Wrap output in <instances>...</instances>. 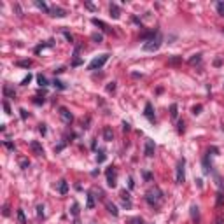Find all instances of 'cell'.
<instances>
[{"label": "cell", "mask_w": 224, "mask_h": 224, "mask_svg": "<svg viewBox=\"0 0 224 224\" xmlns=\"http://www.w3.org/2000/svg\"><path fill=\"white\" fill-rule=\"evenodd\" d=\"M163 200H165V194H163V191H161L159 187H154V189H151V191L145 193V202H147L151 207H154V208H158L159 205L163 203Z\"/></svg>", "instance_id": "obj_1"}, {"label": "cell", "mask_w": 224, "mask_h": 224, "mask_svg": "<svg viewBox=\"0 0 224 224\" xmlns=\"http://www.w3.org/2000/svg\"><path fill=\"white\" fill-rule=\"evenodd\" d=\"M161 44H163V37H161V33H159L158 37L151 39V40H147V42H144L142 49L147 51V53H154V51H158L159 47H161Z\"/></svg>", "instance_id": "obj_2"}, {"label": "cell", "mask_w": 224, "mask_h": 224, "mask_svg": "<svg viewBox=\"0 0 224 224\" xmlns=\"http://www.w3.org/2000/svg\"><path fill=\"white\" fill-rule=\"evenodd\" d=\"M184 181H186V159L182 158V159H179V163H177L175 182H177V184H184Z\"/></svg>", "instance_id": "obj_3"}, {"label": "cell", "mask_w": 224, "mask_h": 224, "mask_svg": "<svg viewBox=\"0 0 224 224\" xmlns=\"http://www.w3.org/2000/svg\"><path fill=\"white\" fill-rule=\"evenodd\" d=\"M109 53H105V55H100V56H96L89 65H88V70H96V68H102V67L109 61Z\"/></svg>", "instance_id": "obj_4"}, {"label": "cell", "mask_w": 224, "mask_h": 224, "mask_svg": "<svg viewBox=\"0 0 224 224\" xmlns=\"http://www.w3.org/2000/svg\"><path fill=\"white\" fill-rule=\"evenodd\" d=\"M107 186L114 189L117 186V168L116 166H109L107 168Z\"/></svg>", "instance_id": "obj_5"}, {"label": "cell", "mask_w": 224, "mask_h": 224, "mask_svg": "<svg viewBox=\"0 0 224 224\" xmlns=\"http://www.w3.org/2000/svg\"><path fill=\"white\" fill-rule=\"evenodd\" d=\"M144 116L147 117L151 123H156V116H154V107H153V104H145V109H144Z\"/></svg>", "instance_id": "obj_6"}, {"label": "cell", "mask_w": 224, "mask_h": 224, "mask_svg": "<svg viewBox=\"0 0 224 224\" xmlns=\"http://www.w3.org/2000/svg\"><path fill=\"white\" fill-rule=\"evenodd\" d=\"M30 149L33 151V154L44 156V147H42V144L39 142V140H32V142H30Z\"/></svg>", "instance_id": "obj_7"}, {"label": "cell", "mask_w": 224, "mask_h": 224, "mask_svg": "<svg viewBox=\"0 0 224 224\" xmlns=\"http://www.w3.org/2000/svg\"><path fill=\"white\" fill-rule=\"evenodd\" d=\"M60 116H61V119L65 121L67 124H70L72 121H74V116H72V114H70V110L65 109V107H61V109H60Z\"/></svg>", "instance_id": "obj_8"}, {"label": "cell", "mask_w": 224, "mask_h": 224, "mask_svg": "<svg viewBox=\"0 0 224 224\" xmlns=\"http://www.w3.org/2000/svg\"><path fill=\"white\" fill-rule=\"evenodd\" d=\"M154 151H156V147H154V142H153V140H145V147H144V153H145V156H147V158H153V156H154Z\"/></svg>", "instance_id": "obj_9"}, {"label": "cell", "mask_w": 224, "mask_h": 224, "mask_svg": "<svg viewBox=\"0 0 224 224\" xmlns=\"http://www.w3.org/2000/svg\"><path fill=\"white\" fill-rule=\"evenodd\" d=\"M49 14H51V16H55V18H65L67 16V11H65V9H61V7H51Z\"/></svg>", "instance_id": "obj_10"}, {"label": "cell", "mask_w": 224, "mask_h": 224, "mask_svg": "<svg viewBox=\"0 0 224 224\" xmlns=\"http://www.w3.org/2000/svg\"><path fill=\"white\" fill-rule=\"evenodd\" d=\"M121 200H123V203H124L126 208H131V196H130V193L126 191V189L121 191Z\"/></svg>", "instance_id": "obj_11"}, {"label": "cell", "mask_w": 224, "mask_h": 224, "mask_svg": "<svg viewBox=\"0 0 224 224\" xmlns=\"http://www.w3.org/2000/svg\"><path fill=\"white\" fill-rule=\"evenodd\" d=\"M109 11H110V16L114 18V19H119V18H121V9H119L117 4H110Z\"/></svg>", "instance_id": "obj_12"}, {"label": "cell", "mask_w": 224, "mask_h": 224, "mask_svg": "<svg viewBox=\"0 0 224 224\" xmlns=\"http://www.w3.org/2000/svg\"><path fill=\"white\" fill-rule=\"evenodd\" d=\"M191 219L194 224H200V208L196 205H191Z\"/></svg>", "instance_id": "obj_13"}, {"label": "cell", "mask_w": 224, "mask_h": 224, "mask_svg": "<svg viewBox=\"0 0 224 224\" xmlns=\"http://www.w3.org/2000/svg\"><path fill=\"white\" fill-rule=\"evenodd\" d=\"M58 193H60V194H67V193H68V182H67L65 179H61V181L58 182Z\"/></svg>", "instance_id": "obj_14"}, {"label": "cell", "mask_w": 224, "mask_h": 224, "mask_svg": "<svg viewBox=\"0 0 224 224\" xmlns=\"http://www.w3.org/2000/svg\"><path fill=\"white\" fill-rule=\"evenodd\" d=\"M208 158H210V153H207V156L203 158V172L205 173H210L212 172V165H208Z\"/></svg>", "instance_id": "obj_15"}, {"label": "cell", "mask_w": 224, "mask_h": 224, "mask_svg": "<svg viewBox=\"0 0 224 224\" xmlns=\"http://www.w3.org/2000/svg\"><path fill=\"white\" fill-rule=\"evenodd\" d=\"M4 95H6V98H14V96H16V91H14L9 84H6V86H4Z\"/></svg>", "instance_id": "obj_16"}, {"label": "cell", "mask_w": 224, "mask_h": 224, "mask_svg": "<svg viewBox=\"0 0 224 224\" xmlns=\"http://www.w3.org/2000/svg\"><path fill=\"white\" fill-rule=\"evenodd\" d=\"M93 208H95V196H93V193H88L86 210H93Z\"/></svg>", "instance_id": "obj_17"}, {"label": "cell", "mask_w": 224, "mask_h": 224, "mask_svg": "<svg viewBox=\"0 0 224 224\" xmlns=\"http://www.w3.org/2000/svg\"><path fill=\"white\" fill-rule=\"evenodd\" d=\"M105 207H107V210H109V212L112 214V215H114V217H117V215H119V210H117V207H116L114 203L107 202V203H105Z\"/></svg>", "instance_id": "obj_18"}, {"label": "cell", "mask_w": 224, "mask_h": 224, "mask_svg": "<svg viewBox=\"0 0 224 224\" xmlns=\"http://www.w3.org/2000/svg\"><path fill=\"white\" fill-rule=\"evenodd\" d=\"M91 23H93L95 26H100L102 30H104V32H110V28L107 26V25H105L104 21H100V19H96V18H93V19H91Z\"/></svg>", "instance_id": "obj_19"}, {"label": "cell", "mask_w": 224, "mask_h": 224, "mask_svg": "<svg viewBox=\"0 0 224 224\" xmlns=\"http://www.w3.org/2000/svg\"><path fill=\"white\" fill-rule=\"evenodd\" d=\"M104 138H105V142H110V140L114 138V133H112V130H110V126H105V130H104Z\"/></svg>", "instance_id": "obj_20"}, {"label": "cell", "mask_w": 224, "mask_h": 224, "mask_svg": "<svg viewBox=\"0 0 224 224\" xmlns=\"http://www.w3.org/2000/svg\"><path fill=\"white\" fill-rule=\"evenodd\" d=\"M224 203V193L222 191H217V194H215V207H222Z\"/></svg>", "instance_id": "obj_21"}, {"label": "cell", "mask_w": 224, "mask_h": 224, "mask_svg": "<svg viewBox=\"0 0 224 224\" xmlns=\"http://www.w3.org/2000/svg\"><path fill=\"white\" fill-rule=\"evenodd\" d=\"M53 44H55V40H47L46 44H40V46H37V47H35V55H39V53H40L42 49H46V47H51Z\"/></svg>", "instance_id": "obj_22"}, {"label": "cell", "mask_w": 224, "mask_h": 224, "mask_svg": "<svg viewBox=\"0 0 224 224\" xmlns=\"http://www.w3.org/2000/svg\"><path fill=\"white\" fill-rule=\"evenodd\" d=\"M179 107H177V104H172V107H170V117L172 119H177V116H179Z\"/></svg>", "instance_id": "obj_23"}, {"label": "cell", "mask_w": 224, "mask_h": 224, "mask_svg": "<svg viewBox=\"0 0 224 224\" xmlns=\"http://www.w3.org/2000/svg\"><path fill=\"white\" fill-rule=\"evenodd\" d=\"M37 82H39V84H40L42 88L49 86V81H47V79H46V77H44L42 74H39V75H37Z\"/></svg>", "instance_id": "obj_24"}, {"label": "cell", "mask_w": 224, "mask_h": 224, "mask_svg": "<svg viewBox=\"0 0 224 224\" xmlns=\"http://www.w3.org/2000/svg\"><path fill=\"white\" fill-rule=\"evenodd\" d=\"M91 40L96 42V44L104 42V35H102V33H91Z\"/></svg>", "instance_id": "obj_25"}, {"label": "cell", "mask_w": 224, "mask_h": 224, "mask_svg": "<svg viewBox=\"0 0 224 224\" xmlns=\"http://www.w3.org/2000/svg\"><path fill=\"white\" fill-rule=\"evenodd\" d=\"M35 6H37L39 9H42L44 12H49V11H51L49 7L46 6V4H44V2H40V0H35Z\"/></svg>", "instance_id": "obj_26"}, {"label": "cell", "mask_w": 224, "mask_h": 224, "mask_svg": "<svg viewBox=\"0 0 224 224\" xmlns=\"http://www.w3.org/2000/svg\"><path fill=\"white\" fill-rule=\"evenodd\" d=\"M18 221H19V224H26V217H25V212L21 208L18 210Z\"/></svg>", "instance_id": "obj_27"}, {"label": "cell", "mask_w": 224, "mask_h": 224, "mask_svg": "<svg viewBox=\"0 0 224 224\" xmlns=\"http://www.w3.org/2000/svg\"><path fill=\"white\" fill-rule=\"evenodd\" d=\"M215 7H217L219 16H224V2H217V4H215Z\"/></svg>", "instance_id": "obj_28"}, {"label": "cell", "mask_w": 224, "mask_h": 224, "mask_svg": "<svg viewBox=\"0 0 224 224\" xmlns=\"http://www.w3.org/2000/svg\"><path fill=\"white\" fill-rule=\"evenodd\" d=\"M128 224H144V219L142 217H131L128 221Z\"/></svg>", "instance_id": "obj_29"}, {"label": "cell", "mask_w": 224, "mask_h": 224, "mask_svg": "<svg viewBox=\"0 0 224 224\" xmlns=\"http://www.w3.org/2000/svg\"><path fill=\"white\" fill-rule=\"evenodd\" d=\"M53 84H55V86L58 88V89H67V84H63V82L58 81V79H55V81H53Z\"/></svg>", "instance_id": "obj_30"}, {"label": "cell", "mask_w": 224, "mask_h": 224, "mask_svg": "<svg viewBox=\"0 0 224 224\" xmlns=\"http://www.w3.org/2000/svg\"><path fill=\"white\" fill-rule=\"evenodd\" d=\"M181 61H182L181 56H173V58H170V60H168V63H170V65H177V63H181Z\"/></svg>", "instance_id": "obj_31"}, {"label": "cell", "mask_w": 224, "mask_h": 224, "mask_svg": "<svg viewBox=\"0 0 224 224\" xmlns=\"http://www.w3.org/2000/svg\"><path fill=\"white\" fill-rule=\"evenodd\" d=\"M30 65H32V61H30V60H21V61H18V67H25V68H28Z\"/></svg>", "instance_id": "obj_32"}, {"label": "cell", "mask_w": 224, "mask_h": 224, "mask_svg": "<svg viewBox=\"0 0 224 224\" xmlns=\"http://www.w3.org/2000/svg\"><path fill=\"white\" fill-rule=\"evenodd\" d=\"M72 215H74V217H77V215H79V205H77V203H74V205H72Z\"/></svg>", "instance_id": "obj_33"}, {"label": "cell", "mask_w": 224, "mask_h": 224, "mask_svg": "<svg viewBox=\"0 0 224 224\" xmlns=\"http://www.w3.org/2000/svg\"><path fill=\"white\" fill-rule=\"evenodd\" d=\"M200 61H202V55H194L191 60H189V63H200Z\"/></svg>", "instance_id": "obj_34"}, {"label": "cell", "mask_w": 224, "mask_h": 224, "mask_svg": "<svg viewBox=\"0 0 224 224\" xmlns=\"http://www.w3.org/2000/svg\"><path fill=\"white\" fill-rule=\"evenodd\" d=\"M19 165H21L23 170H26L28 166H30V161H28V159H21V161H19Z\"/></svg>", "instance_id": "obj_35"}, {"label": "cell", "mask_w": 224, "mask_h": 224, "mask_svg": "<svg viewBox=\"0 0 224 224\" xmlns=\"http://www.w3.org/2000/svg\"><path fill=\"white\" fill-rule=\"evenodd\" d=\"M202 109H203L202 105H194V107H193V114H194V116H198L200 112H202Z\"/></svg>", "instance_id": "obj_36"}, {"label": "cell", "mask_w": 224, "mask_h": 224, "mask_svg": "<svg viewBox=\"0 0 224 224\" xmlns=\"http://www.w3.org/2000/svg\"><path fill=\"white\" fill-rule=\"evenodd\" d=\"M177 131L179 133H184V121H179L177 123Z\"/></svg>", "instance_id": "obj_37"}, {"label": "cell", "mask_w": 224, "mask_h": 224, "mask_svg": "<svg viewBox=\"0 0 224 224\" xmlns=\"http://www.w3.org/2000/svg\"><path fill=\"white\" fill-rule=\"evenodd\" d=\"M30 81H32V74H28V75H26V77H25V79L21 81V84H23V86H26V84H28Z\"/></svg>", "instance_id": "obj_38"}, {"label": "cell", "mask_w": 224, "mask_h": 224, "mask_svg": "<svg viewBox=\"0 0 224 224\" xmlns=\"http://www.w3.org/2000/svg\"><path fill=\"white\" fill-rule=\"evenodd\" d=\"M4 110H6V114H11V107H9V102L4 100Z\"/></svg>", "instance_id": "obj_39"}, {"label": "cell", "mask_w": 224, "mask_h": 224, "mask_svg": "<svg viewBox=\"0 0 224 224\" xmlns=\"http://www.w3.org/2000/svg\"><path fill=\"white\" fill-rule=\"evenodd\" d=\"M215 181H217L219 187H224V181H222V177H221V175H215Z\"/></svg>", "instance_id": "obj_40"}, {"label": "cell", "mask_w": 224, "mask_h": 224, "mask_svg": "<svg viewBox=\"0 0 224 224\" xmlns=\"http://www.w3.org/2000/svg\"><path fill=\"white\" fill-rule=\"evenodd\" d=\"M37 215H39V217H42V215H44V205H39V207H37Z\"/></svg>", "instance_id": "obj_41"}, {"label": "cell", "mask_w": 224, "mask_h": 224, "mask_svg": "<svg viewBox=\"0 0 224 224\" xmlns=\"http://www.w3.org/2000/svg\"><path fill=\"white\" fill-rule=\"evenodd\" d=\"M84 6H86L88 9H89V11H96V7H95L93 4H91V2H84Z\"/></svg>", "instance_id": "obj_42"}, {"label": "cell", "mask_w": 224, "mask_h": 224, "mask_svg": "<svg viewBox=\"0 0 224 224\" xmlns=\"http://www.w3.org/2000/svg\"><path fill=\"white\" fill-rule=\"evenodd\" d=\"M63 35H65V39H67V40H68V42H74V37H72V35H70V33H68V32H63Z\"/></svg>", "instance_id": "obj_43"}, {"label": "cell", "mask_w": 224, "mask_h": 224, "mask_svg": "<svg viewBox=\"0 0 224 224\" xmlns=\"http://www.w3.org/2000/svg\"><path fill=\"white\" fill-rule=\"evenodd\" d=\"M114 89H116V82H109V86H107V91L110 93V91H114Z\"/></svg>", "instance_id": "obj_44"}, {"label": "cell", "mask_w": 224, "mask_h": 224, "mask_svg": "<svg viewBox=\"0 0 224 224\" xmlns=\"http://www.w3.org/2000/svg\"><path fill=\"white\" fill-rule=\"evenodd\" d=\"M39 131H40L42 135H46V131H47V128H46V124H39Z\"/></svg>", "instance_id": "obj_45"}, {"label": "cell", "mask_w": 224, "mask_h": 224, "mask_svg": "<svg viewBox=\"0 0 224 224\" xmlns=\"http://www.w3.org/2000/svg\"><path fill=\"white\" fill-rule=\"evenodd\" d=\"M96 161H98V163H104V161H105V154L100 153V156H96Z\"/></svg>", "instance_id": "obj_46"}, {"label": "cell", "mask_w": 224, "mask_h": 224, "mask_svg": "<svg viewBox=\"0 0 224 224\" xmlns=\"http://www.w3.org/2000/svg\"><path fill=\"white\" fill-rule=\"evenodd\" d=\"M33 104H37V105L44 104V98H40V96H35V100H33Z\"/></svg>", "instance_id": "obj_47"}, {"label": "cell", "mask_w": 224, "mask_h": 224, "mask_svg": "<svg viewBox=\"0 0 224 224\" xmlns=\"http://www.w3.org/2000/svg\"><path fill=\"white\" fill-rule=\"evenodd\" d=\"M4 145H6L7 149H11V151H14V149H16V147H14V144H11V142H4Z\"/></svg>", "instance_id": "obj_48"}, {"label": "cell", "mask_w": 224, "mask_h": 224, "mask_svg": "<svg viewBox=\"0 0 224 224\" xmlns=\"http://www.w3.org/2000/svg\"><path fill=\"white\" fill-rule=\"evenodd\" d=\"M123 130H124V131H130L131 130V128H130V123H126V121H124V123H123Z\"/></svg>", "instance_id": "obj_49"}, {"label": "cell", "mask_w": 224, "mask_h": 224, "mask_svg": "<svg viewBox=\"0 0 224 224\" xmlns=\"http://www.w3.org/2000/svg\"><path fill=\"white\" fill-rule=\"evenodd\" d=\"M19 112H21V117H23V119H26V117H28V112H26L25 109H21Z\"/></svg>", "instance_id": "obj_50"}, {"label": "cell", "mask_w": 224, "mask_h": 224, "mask_svg": "<svg viewBox=\"0 0 224 224\" xmlns=\"http://www.w3.org/2000/svg\"><path fill=\"white\" fill-rule=\"evenodd\" d=\"M214 65H215V67H221V65H222V60H221V58H217V60L214 61Z\"/></svg>", "instance_id": "obj_51"}, {"label": "cell", "mask_w": 224, "mask_h": 224, "mask_svg": "<svg viewBox=\"0 0 224 224\" xmlns=\"http://www.w3.org/2000/svg\"><path fill=\"white\" fill-rule=\"evenodd\" d=\"M151 177H153V175L149 173V172H144V179H145V181H149V179H151Z\"/></svg>", "instance_id": "obj_52"}, {"label": "cell", "mask_w": 224, "mask_h": 224, "mask_svg": "<svg viewBox=\"0 0 224 224\" xmlns=\"http://www.w3.org/2000/svg\"><path fill=\"white\" fill-rule=\"evenodd\" d=\"M81 63H82V61L79 60V58H75V60H74V63H72V65H74V67H77V65H81Z\"/></svg>", "instance_id": "obj_53"}, {"label": "cell", "mask_w": 224, "mask_h": 224, "mask_svg": "<svg viewBox=\"0 0 224 224\" xmlns=\"http://www.w3.org/2000/svg\"><path fill=\"white\" fill-rule=\"evenodd\" d=\"M61 72H65V67H60V68H56L55 74H61Z\"/></svg>", "instance_id": "obj_54"}, {"label": "cell", "mask_w": 224, "mask_h": 224, "mask_svg": "<svg viewBox=\"0 0 224 224\" xmlns=\"http://www.w3.org/2000/svg\"><path fill=\"white\" fill-rule=\"evenodd\" d=\"M4 215H6V217L9 215V205H6V207H4Z\"/></svg>", "instance_id": "obj_55"}, {"label": "cell", "mask_w": 224, "mask_h": 224, "mask_svg": "<svg viewBox=\"0 0 224 224\" xmlns=\"http://www.w3.org/2000/svg\"><path fill=\"white\" fill-rule=\"evenodd\" d=\"M128 182H130V189H133V186H135V182H133V179H131V177L128 179Z\"/></svg>", "instance_id": "obj_56"}, {"label": "cell", "mask_w": 224, "mask_h": 224, "mask_svg": "<svg viewBox=\"0 0 224 224\" xmlns=\"http://www.w3.org/2000/svg\"><path fill=\"white\" fill-rule=\"evenodd\" d=\"M217 224H222V219H221V217L217 219Z\"/></svg>", "instance_id": "obj_57"}, {"label": "cell", "mask_w": 224, "mask_h": 224, "mask_svg": "<svg viewBox=\"0 0 224 224\" xmlns=\"http://www.w3.org/2000/svg\"><path fill=\"white\" fill-rule=\"evenodd\" d=\"M221 32H222V33H224V28H221Z\"/></svg>", "instance_id": "obj_58"}]
</instances>
